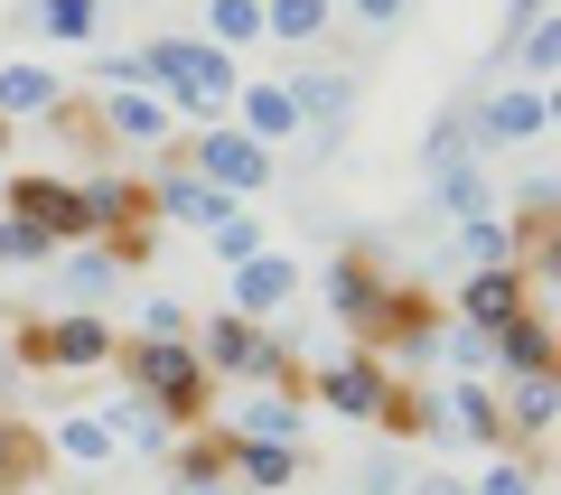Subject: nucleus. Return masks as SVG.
Masks as SVG:
<instances>
[{
  "instance_id": "nucleus-1",
  "label": "nucleus",
  "mask_w": 561,
  "mask_h": 495,
  "mask_svg": "<svg viewBox=\"0 0 561 495\" xmlns=\"http://www.w3.org/2000/svg\"><path fill=\"white\" fill-rule=\"evenodd\" d=\"M187 346H197V356H206V375H225V383H253V393H300V356H309V337L290 327V318L253 327V318L216 309Z\"/></svg>"
},
{
  "instance_id": "nucleus-2",
  "label": "nucleus",
  "mask_w": 561,
  "mask_h": 495,
  "mask_svg": "<svg viewBox=\"0 0 561 495\" xmlns=\"http://www.w3.org/2000/svg\"><path fill=\"white\" fill-rule=\"evenodd\" d=\"M140 66H150V94H160L179 122H197V131H206V122H234L243 66L225 57V47H206V38H150Z\"/></svg>"
},
{
  "instance_id": "nucleus-3",
  "label": "nucleus",
  "mask_w": 561,
  "mask_h": 495,
  "mask_svg": "<svg viewBox=\"0 0 561 495\" xmlns=\"http://www.w3.org/2000/svg\"><path fill=\"white\" fill-rule=\"evenodd\" d=\"M113 365H122V393L160 402L179 430H197V421L216 412V375H206V356H197L187 337H169V346H160V337H131Z\"/></svg>"
},
{
  "instance_id": "nucleus-4",
  "label": "nucleus",
  "mask_w": 561,
  "mask_h": 495,
  "mask_svg": "<svg viewBox=\"0 0 561 495\" xmlns=\"http://www.w3.org/2000/svg\"><path fill=\"white\" fill-rule=\"evenodd\" d=\"M113 356H122L113 318H84V309L20 318V327H10V365H28V375H103Z\"/></svg>"
},
{
  "instance_id": "nucleus-5",
  "label": "nucleus",
  "mask_w": 561,
  "mask_h": 495,
  "mask_svg": "<svg viewBox=\"0 0 561 495\" xmlns=\"http://www.w3.org/2000/svg\"><path fill=\"white\" fill-rule=\"evenodd\" d=\"M179 159L197 169L206 187H216V197H234V206H253L262 187L280 179V159H272V150H253L234 122H206V131H187V140H179Z\"/></svg>"
},
{
  "instance_id": "nucleus-6",
  "label": "nucleus",
  "mask_w": 561,
  "mask_h": 495,
  "mask_svg": "<svg viewBox=\"0 0 561 495\" xmlns=\"http://www.w3.org/2000/svg\"><path fill=\"white\" fill-rule=\"evenodd\" d=\"M140 187H150V225H187V234H216V225L234 216V197H216V187H206L179 150L150 159V179H140Z\"/></svg>"
},
{
  "instance_id": "nucleus-7",
  "label": "nucleus",
  "mask_w": 561,
  "mask_h": 495,
  "mask_svg": "<svg viewBox=\"0 0 561 495\" xmlns=\"http://www.w3.org/2000/svg\"><path fill=\"white\" fill-rule=\"evenodd\" d=\"M0 216L38 225L47 243H84V206H76V179H57V169H20V179H0Z\"/></svg>"
},
{
  "instance_id": "nucleus-8",
  "label": "nucleus",
  "mask_w": 561,
  "mask_h": 495,
  "mask_svg": "<svg viewBox=\"0 0 561 495\" xmlns=\"http://www.w3.org/2000/svg\"><path fill=\"white\" fill-rule=\"evenodd\" d=\"M309 393H319V402H328L337 421H365V430H375V421H383V402H393V375H383V356L346 346V356H319Z\"/></svg>"
},
{
  "instance_id": "nucleus-9",
  "label": "nucleus",
  "mask_w": 561,
  "mask_h": 495,
  "mask_svg": "<svg viewBox=\"0 0 561 495\" xmlns=\"http://www.w3.org/2000/svg\"><path fill=\"white\" fill-rule=\"evenodd\" d=\"M76 206H84V243H131L140 225H150V187H140L131 169H84Z\"/></svg>"
},
{
  "instance_id": "nucleus-10",
  "label": "nucleus",
  "mask_w": 561,
  "mask_h": 495,
  "mask_svg": "<svg viewBox=\"0 0 561 495\" xmlns=\"http://www.w3.org/2000/svg\"><path fill=\"white\" fill-rule=\"evenodd\" d=\"M449 318L478 327V337H505L515 318H534V290H524L515 262H505V272H459V280H449Z\"/></svg>"
},
{
  "instance_id": "nucleus-11",
  "label": "nucleus",
  "mask_w": 561,
  "mask_h": 495,
  "mask_svg": "<svg viewBox=\"0 0 561 495\" xmlns=\"http://www.w3.org/2000/svg\"><path fill=\"white\" fill-rule=\"evenodd\" d=\"M319 299H328V318H337L346 337L365 346V337L383 327V299H393V280H383V272H375L365 253H337V262L319 272Z\"/></svg>"
},
{
  "instance_id": "nucleus-12",
  "label": "nucleus",
  "mask_w": 561,
  "mask_h": 495,
  "mask_svg": "<svg viewBox=\"0 0 561 495\" xmlns=\"http://www.w3.org/2000/svg\"><path fill=\"white\" fill-rule=\"evenodd\" d=\"M280 94H290L300 131H346V122H356V103H365V84H356V66H290V76H280Z\"/></svg>"
},
{
  "instance_id": "nucleus-13",
  "label": "nucleus",
  "mask_w": 561,
  "mask_h": 495,
  "mask_svg": "<svg viewBox=\"0 0 561 495\" xmlns=\"http://www.w3.org/2000/svg\"><path fill=\"white\" fill-rule=\"evenodd\" d=\"M225 309L253 318V327L290 318V309H300V262H290V253H253L243 272H225Z\"/></svg>"
},
{
  "instance_id": "nucleus-14",
  "label": "nucleus",
  "mask_w": 561,
  "mask_h": 495,
  "mask_svg": "<svg viewBox=\"0 0 561 495\" xmlns=\"http://www.w3.org/2000/svg\"><path fill=\"white\" fill-rule=\"evenodd\" d=\"M468 122H478V159H486V150H524V140L552 131V122H542V84H496Z\"/></svg>"
},
{
  "instance_id": "nucleus-15",
  "label": "nucleus",
  "mask_w": 561,
  "mask_h": 495,
  "mask_svg": "<svg viewBox=\"0 0 561 495\" xmlns=\"http://www.w3.org/2000/svg\"><path fill=\"white\" fill-rule=\"evenodd\" d=\"M431 412H440V439H468V449H515V439H505V412H496V383H440Z\"/></svg>"
},
{
  "instance_id": "nucleus-16",
  "label": "nucleus",
  "mask_w": 561,
  "mask_h": 495,
  "mask_svg": "<svg viewBox=\"0 0 561 495\" xmlns=\"http://www.w3.org/2000/svg\"><path fill=\"white\" fill-rule=\"evenodd\" d=\"M94 122H103V140H122V150H150V159L179 140V113H169L160 94H103Z\"/></svg>"
},
{
  "instance_id": "nucleus-17",
  "label": "nucleus",
  "mask_w": 561,
  "mask_h": 495,
  "mask_svg": "<svg viewBox=\"0 0 561 495\" xmlns=\"http://www.w3.org/2000/svg\"><path fill=\"white\" fill-rule=\"evenodd\" d=\"M47 272H57L66 309H84V318H103V299L122 290V253H113V243H66V253L47 262Z\"/></svg>"
},
{
  "instance_id": "nucleus-18",
  "label": "nucleus",
  "mask_w": 561,
  "mask_h": 495,
  "mask_svg": "<svg viewBox=\"0 0 561 495\" xmlns=\"http://www.w3.org/2000/svg\"><path fill=\"white\" fill-rule=\"evenodd\" d=\"M103 430H113V449H131V458H160V468H169V449H179V421H169L160 412V402H140V393H113V402H103Z\"/></svg>"
},
{
  "instance_id": "nucleus-19",
  "label": "nucleus",
  "mask_w": 561,
  "mask_h": 495,
  "mask_svg": "<svg viewBox=\"0 0 561 495\" xmlns=\"http://www.w3.org/2000/svg\"><path fill=\"white\" fill-rule=\"evenodd\" d=\"M496 412H505V439H552V421H561V365L552 375H515V383H496Z\"/></svg>"
},
{
  "instance_id": "nucleus-20",
  "label": "nucleus",
  "mask_w": 561,
  "mask_h": 495,
  "mask_svg": "<svg viewBox=\"0 0 561 495\" xmlns=\"http://www.w3.org/2000/svg\"><path fill=\"white\" fill-rule=\"evenodd\" d=\"M66 94H76V84H66L57 66H38V57H10V66H0V122H47Z\"/></svg>"
},
{
  "instance_id": "nucleus-21",
  "label": "nucleus",
  "mask_w": 561,
  "mask_h": 495,
  "mask_svg": "<svg viewBox=\"0 0 561 495\" xmlns=\"http://www.w3.org/2000/svg\"><path fill=\"white\" fill-rule=\"evenodd\" d=\"M234 131L253 140V150H290V140H300V113H290V94H280V84H253L243 76V94H234Z\"/></svg>"
},
{
  "instance_id": "nucleus-22",
  "label": "nucleus",
  "mask_w": 561,
  "mask_h": 495,
  "mask_svg": "<svg viewBox=\"0 0 561 495\" xmlns=\"http://www.w3.org/2000/svg\"><path fill=\"white\" fill-rule=\"evenodd\" d=\"M300 421H309V383L300 393H243L225 430L234 439H272V449H300Z\"/></svg>"
},
{
  "instance_id": "nucleus-23",
  "label": "nucleus",
  "mask_w": 561,
  "mask_h": 495,
  "mask_svg": "<svg viewBox=\"0 0 561 495\" xmlns=\"http://www.w3.org/2000/svg\"><path fill=\"white\" fill-rule=\"evenodd\" d=\"M10 28H20V38H57V47H94L103 0H20V10H10Z\"/></svg>"
},
{
  "instance_id": "nucleus-24",
  "label": "nucleus",
  "mask_w": 561,
  "mask_h": 495,
  "mask_svg": "<svg viewBox=\"0 0 561 495\" xmlns=\"http://www.w3.org/2000/svg\"><path fill=\"white\" fill-rule=\"evenodd\" d=\"M552 365H561V327H552V318H515V327H505V337H496V383H515V375H552Z\"/></svg>"
},
{
  "instance_id": "nucleus-25",
  "label": "nucleus",
  "mask_w": 561,
  "mask_h": 495,
  "mask_svg": "<svg viewBox=\"0 0 561 495\" xmlns=\"http://www.w3.org/2000/svg\"><path fill=\"white\" fill-rule=\"evenodd\" d=\"M496 66H515V84H561V10H542L534 28L496 47Z\"/></svg>"
},
{
  "instance_id": "nucleus-26",
  "label": "nucleus",
  "mask_w": 561,
  "mask_h": 495,
  "mask_svg": "<svg viewBox=\"0 0 561 495\" xmlns=\"http://www.w3.org/2000/svg\"><path fill=\"white\" fill-rule=\"evenodd\" d=\"M262 38L272 47H328L337 38V0H262Z\"/></svg>"
},
{
  "instance_id": "nucleus-27",
  "label": "nucleus",
  "mask_w": 561,
  "mask_h": 495,
  "mask_svg": "<svg viewBox=\"0 0 561 495\" xmlns=\"http://www.w3.org/2000/svg\"><path fill=\"white\" fill-rule=\"evenodd\" d=\"M225 468H234L243 495H290V486H300V449H272V439H234Z\"/></svg>"
},
{
  "instance_id": "nucleus-28",
  "label": "nucleus",
  "mask_w": 561,
  "mask_h": 495,
  "mask_svg": "<svg viewBox=\"0 0 561 495\" xmlns=\"http://www.w3.org/2000/svg\"><path fill=\"white\" fill-rule=\"evenodd\" d=\"M47 476V430H28L20 412H0V495H28Z\"/></svg>"
},
{
  "instance_id": "nucleus-29",
  "label": "nucleus",
  "mask_w": 561,
  "mask_h": 495,
  "mask_svg": "<svg viewBox=\"0 0 561 495\" xmlns=\"http://www.w3.org/2000/svg\"><path fill=\"white\" fill-rule=\"evenodd\" d=\"M431 206H440V225H478V216H505L478 159H468V169H440V179H431Z\"/></svg>"
},
{
  "instance_id": "nucleus-30",
  "label": "nucleus",
  "mask_w": 561,
  "mask_h": 495,
  "mask_svg": "<svg viewBox=\"0 0 561 495\" xmlns=\"http://www.w3.org/2000/svg\"><path fill=\"white\" fill-rule=\"evenodd\" d=\"M47 458H57V468H113V430H103V412H76V421H57V430H47Z\"/></svg>"
},
{
  "instance_id": "nucleus-31",
  "label": "nucleus",
  "mask_w": 561,
  "mask_h": 495,
  "mask_svg": "<svg viewBox=\"0 0 561 495\" xmlns=\"http://www.w3.org/2000/svg\"><path fill=\"white\" fill-rule=\"evenodd\" d=\"M468 159H478V122H468V103L431 113V131H421V169L440 179V169H468Z\"/></svg>"
},
{
  "instance_id": "nucleus-32",
  "label": "nucleus",
  "mask_w": 561,
  "mask_h": 495,
  "mask_svg": "<svg viewBox=\"0 0 561 495\" xmlns=\"http://www.w3.org/2000/svg\"><path fill=\"white\" fill-rule=\"evenodd\" d=\"M449 253H459L468 272H505V262H515V225H505V216H478V225H449Z\"/></svg>"
},
{
  "instance_id": "nucleus-33",
  "label": "nucleus",
  "mask_w": 561,
  "mask_h": 495,
  "mask_svg": "<svg viewBox=\"0 0 561 495\" xmlns=\"http://www.w3.org/2000/svg\"><path fill=\"white\" fill-rule=\"evenodd\" d=\"M431 365H440L449 383H486V375H496V337H478V327H459V318H449V327H440V356H431Z\"/></svg>"
},
{
  "instance_id": "nucleus-34",
  "label": "nucleus",
  "mask_w": 561,
  "mask_h": 495,
  "mask_svg": "<svg viewBox=\"0 0 561 495\" xmlns=\"http://www.w3.org/2000/svg\"><path fill=\"white\" fill-rule=\"evenodd\" d=\"M505 225H515V234H552L561 225V169H534V179L505 197Z\"/></svg>"
},
{
  "instance_id": "nucleus-35",
  "label": "nucleus",
  "mask_w": 561,
  "mask_h": 495,
  "mask_svg": "<svg viewBox=\"0 0 561 495\" xmlns=\"http://www.w3.org/2000/svg\"><path fill=\"white\" fill-rule=\"evenodd\" d=\"M206 253H216L225 272H243L253 253H272V234H262V206H234V216H225L216 234H206Z\"/></svg>"
},
{
  "instance_id": "nucleus-36",
  "label": "nucleus",
  "mask_w": 561,
  "mask_h": 495,
  "mask_svg": "<svg viewBox=\"0 0 561 495\" xmlns=\"http://www.w3.org/2000/svg\"><path fill=\"white\" fill-rule=\"evenodd\" d=\"M206 47H272L262 38V0H206Z\"/></svg>"
},
{
  "instance_id": "nucleus-37",
  "label": "nucleus",
  "mask_w": 561,
  "mask_h": 495,
  "mask_svg": "<svg viewBox=\"0 0 561 495\" xmlns=\"http://www.w3.org/2000/svg\"><path fill=\"white\" fill-rule=\"evenodd\" d=\"M515 272H524V290H552L561 299V225H552V234H515Z\"/></svg>"
},
{
  "instance_id": "nucleus-38",
  "label": "nucleus",
  "mask_w": 561,
  "mask_h": 495,
  "mask_svg": "<svg viewBox=\"0 0 561 495\" xmlns=\"http://www.w3.org/2000/svg\"><path fill=\"white\" fill-rule=\"evenodd\" d=\"M478 495H542V476H534V458H524V449H496V458H486V476H478Z\"/></svg>"
},
{
  "instance_id": "nucleus-39",
  "label": "nucleus",
  "mask_w": 561,
  "mask_h": 495,
  "mask_svg": "<svg viewBox=\"0 0 561 495\" xmlns=\"http://www.w3.org/2000/svg\"><path fill=\"white\" fill-rule=\"evenodd\" d=\"M337 20H346V28H365V38H383V28L412 20V0H337Z\"/></svg>"
},
{
  "instance_id": "nucleus-40",
  "label": "nucleus",
  "mask_w": 561,
  "mask_h": 495,
  "mask_svg": "<svg viewBox=\"0 0 561 495\" xmlns=\"http://www.w3.org/2000/svg\"><path fill=\"white\" fill-rule=\"evenodd\" d=\"M412 486V468H402L393 449H365V468H356V495H402Z\"/></svg>"
},
{
  "instance_id": "nucleus-41",
  "label": "nucleus",
  "mask_w": 561,
  "mask_h": 495,
  "mask_svg": "<svg viewBox=\"0 0 561 495\" xmlns=\"http://www.w3.org/2000/svg\"><path fill=\"white\" fill-rule=\"evenodd\" d=\"M169 495H243L234 468H187V458H169Z\"/></svg>"
},
{
  "instance_id": "nucleus-42",
  "label": "nucleus",
  "mask_w": 561,
  "mask_h": 495,
  "mask_svg": "<svg viewBox=\"0 0 561 495\" xmlns=\"http://www.w3.org/2000/svg\"><path fill=\"white\" fill-rule=\"evenodd\" d=\"M0 262H57V243H47L38 225H20V216H0Z\"/></svg>"
},
{
  "instance_id": "nucleus-43",
  "label": "nucleus",
  "mask_w": 561,
  "mask_h": 495,
  "mask_svg": "<svg viewBox=\"0 0 561 495\" xmlns=\"http://www.w3.org/2000/svg\"><path fill=\"white\" fill-rule=\"evenodd\" d=\"M140 337H187V309H179V299H169V290H150V299H140Z\"/></svg>"
},
{
  "instance_id": "nucleus-44",
  "label": "nucleus",
  "mask_w": 561,
  "mask_h": 495,
  "mask_svg": "<svg viewBox=\"0 0 561 495\" xmlns=\"http://www.w3.org/2000/svg\"><path fill=\"white\" fill-rule=\"evenodd\" d=\"M402 495H478V486H468V476H449V468H421Z\"/></svg>"
},
{
  "instance_id": "nucleus-45",
  "label": "nucleus",
  "mask_w": 561,
  "mask_h": 495,
  "mask_svg": "<svg viewBox=\"0 0 561 495\" xmlns=\"http://www.w3.org/2000/svg\"><path fill=\"white\" fill-rule=\"evenodd\" d=\"M542 10H561V0H505V38H515V28H534Z\"/></svg>"
},
{
  "instance_id": "nucleus-46",
  "label": "nucleus",
  "mask_w": 561,
  "mask_h": 495,
  "mask_svg": "<svg viewBox=\"0 0 561 495\" xmlns=\"http://www.w3.org/2000/svg\"><path fill=\"white\" fill-rule=\"evenodd\" d=\"M10 393H20V365H10V356H0V412H10Z\"/></svg>"
},
{
  "instance_id": "nucleus-47",
  "label": "nucleus",
  "mask_w": 561,
  "mask_h": 495,
  "mask_svg": "<svg viewBox=\"0 0 561 495\" xmlns=\"http://www.w3.org/2000/svg\"><path fill=\"white\" fill-rule=\"evenodd\" d=\"M542 122H552V131H561V84H542Z\"/></svg>"
},
{
  "instance_id": "nucleus-48",
  "label": "nucleus",
  "mask_w": 561,
  "mask_h": 495,
  "mask_svg": "<svg viewBox=\"0 0 561 495\" xmlns=\"http://www.w3.org/2000/svg\"><path fill=\"white\" fill-rule=\"evenodd\" d=\"M552 449H561V421H552Z\"/></svg>"
},
{
  "instance_id": "nucleus-49",
  "label": "nucleus",
  "mask_w": 561,
  "mask_h": 495,
  "mask_svg": "<svg viewBox=\"0 0 561 495\" xmlns=\"http://www.w3.org/2000/svg\"><path fill=\"white\" fill-rule=\"evenodd\" d=\"M0 140H10V131H0ZM0 179H10V169H0Z\"/></svg>"
}]
</instances>
